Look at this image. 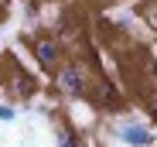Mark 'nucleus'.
<instances>
[{
    "instance_id": "nucleus-10",
    "label": "nucleus",
    "mask_w": 157,
    "mask_h": 147,
    "mask_svg": "<svg viewBox=\"0 0 157 147\" xmlns=\"http://www.w3.org/2000/svg\"><path fill=\"white\" fill-rule=\"evenodd\" d=\"M140 4H144V0H140Z\"/></svg>"
},
{
    "instance_id": "nucleus-2",
    "label": "nucleus",
    "mask_w": 157,
    "mask_h": 147,
    "mask_svg": "<svg viewBox=\"0 0 157 147\" xmlns=\"http://www.w3.org/2000/svg\"><path fill=\"white\" fill-rule=\"evenodd\" d=\"M28 48H31V58L38 62L41 72H51V75H55V72L62 68V41L48 38V34H31Z\"/></svg>"
},
{
    "instance_id": "nucleus-7",
    "label": "nucleus",
    "mask_w": 157,
    "mask_h": 147,
    "mask_svg": "<svg viewBox=\"0 0 157 147\" xmlns=\"http://www.w3.org/2000/svg\"><path fill=\"white\" fill-rule=\"evenodd\" d=\"M137 17L147 24V31H154V34H157V0H144L140 10H137Z\"/></svg>"
},
{
    "instance_id": "nucleus-3",
    "label": "nucleus",
    "mask_w": 157,
    "mask_h": 147,
    "mask_svg": "<svg viewBox=\"0 0 157 147\" xmlns=\"http://www.w3.org/2000/svg\"><path fill=\"white\" fill-rule=\"evenodd\" d=\"M4 82H7V92L17 99H34V92H38V79L31 72H24L14 58L4 62Z\"/></svg>"
},
{
    "instance_id": "nucleus-4",
    "label": "nucleus",
    "mask_w": 157,
    "mask_h": 147,
    "mask_svg": "<svg viewBox=\"0 0 157 147\" xmlns=\"http://www.w3.org/2000/svg\"><path fill=\"white\" fill-rule=\"evenodd\" d=\"M89 99L96 103V106H102V110H116V106H123V92L116 89V82L113 79H106V75H92V92H89Z\"/></svg>"
},
{
    "instance_id": "nucleus-1",
    "label": "nucleus",
    "mask_w": 157,
    "mask_h": 147,
    "mask_svg": "<svg viewBox=\"0 0 157 147\" xmlns=\"http://www.w3.org/2000/svg\"><path fill=\"white\" fill-rule=\"evenodd\" d=\"M92 75H96V72H89L86 62L68 58V62H62V68L55 72V89H58L62 99H68V103L89 99V92H92Z\"/></svg>"
},
{
    "instance_id": "nucleus-9",
    "label": "nucleus",
    "mask_w": 157,
    "mask_h": 147,
    "mask_svg": "<svg viewBox=\"0 0 157 147\" xmlns=\"http://www.w3.org/2000/svg\"><path fill=\"white\" fill-rule=\"evenodd\" d=\"M0 4H7V0H0Z\"/></svg>"
},
{
    "instance_id": "nucleus-5",
    "label": "nucleus",
    "mask_w": 157,
    "mask_h": 147,
    "mask_svg": "<svg viewBox=\"0 0 157 147\" xmlns=\"http://www.w3.org/2000/svg\"><path fill=\"white\" fill-rule=\"evenodd\" d=\"M123 144H130V147H150V140H154V133H150V127L144 123V120H126V123H116V130H113Z\"/></svg>"
},
{
    "instance_id": "nucleus-8",
    "label": "nucleus",
    "mask_w": 157,
    "mask_h": 147,
    "mask_svg": "<svg viewBox=\"0 0 157 147\" xmlns=\"http://www.w3.org/2000/svg\"><path fill=\"white\" fill-rule=\"evenodd\" d=\"M14 116H17V110L10 103H0V120H14Z\"/></svg>"
},
{
    "instance_id": "nucleus-6",
    "label": "nucleus",
    "mask_w": 157,
    "mask_h": 147,
    "mask_svg": "<svg viewBox=\"0 0 157 147\" xmlns=\"http://www.w3.org/2000/svg\"><path fill=\"white\" fill-rule=\"evenodd\" d=\"M55 144H58V147H86L82 137H78L72 127H62V123L55 127Z\"/></svg>"
}]
</instances>
